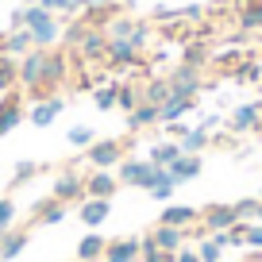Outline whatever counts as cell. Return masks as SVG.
Returning <instances> with one entry per match:
<instances>
[{"label":"cell","instance_id":"484cf974","mask_svg":"<svg viewBox=\"0 0 262 262\" xmlns=\"http://www.w3.org/2000/svg\"><path fill=\"white\" fill-rule=\"evenodd\" d=\"M239 31H262V0H247L239 4Z\"/></svg>","mask_w":262,"mask_h":262},{"label":"cell","instance_id":"ac0fdd59","mask_svg":"<svg viewBox=\"0 0 262 262\" xmlns=\"http://www.w3.org/2000/svg\"><path fill=\"white\" fill-rule=\"evenodd\" d=\"M158 224H166V228H189V224H201V208H193V205H166L162 216H158Z\"/></svg>","mask_w":262,"mask_h":262},{"label":"cell","instance_id":"cb8c5ba5","mask_svg":"<svg viewBox=\"0 0 262 262\" xmlns=\"http://www.w3.org/2000/svg\"><path fill=\"white\" fill-rule=\"evenodd\" d=\"M166 170H170V173H173V181L181 185V181H193L196 173L205 170V162H201V155H181L178 162H170Z\"/></svg>","mask_w":262,"mask_h":262},{"label":"cell","instance_id":"e575fe53","mask_svg":"<svg viewBox=\"0 0 262 262\" xmlns=\"http://www.w3.org/2000/svg\"><path fill=\"white\" fill-rule=\"evenodd\" d=\"M173 189H178L173 173H170V170H162V173H158V181H155V189H150V196H155V201H170Z\"/></svg>","mask_w":262,"mask_h":262},{"label":"cell","instance_id":"3957f363","mask_svg":"<svg viewBox=\"0 0 262 262\" xmlns=\"http://www.w3.org/2000/svg\"><path fill=\"white\" fill-rule=\"evenodd\" d=\"M123 150H127V139H97L93 147H85V162H93L97 170H112L123 162Z\"/></svg>","mask_w":262,"mask_h":262},{"label":"cell","instance_id":"83f0119b","mask_svg":"<svg viewBox=\"0 0 262 262\" xmlns=\"http://www.w3.org/2000/svg\"><path fill=\"white\" fill-rule=\"evenodd\" d=\"M170 97H173V93H170V77H150V81L143 85V100H147V104H158V108H162Z\"/></svg>","mask_w":262,"mask_h":262},{"label":"cell","instance_id":"7bdbcfd3","mask_svg":"<svg viewBox=\"0 0 262 262\" xmlns=\"http://www.w3.org/2000/svg\"><path fill=\"white\" fill-rule=\"evenodd\" d=\"M247 228H251V224H231L228 228V247H247Z\"/></svg>","mask_w":262,"mask_h":262},{"label":"cell","instance_id":"c3c4849f","mask_svg":"<svg viewBox=\"0 0 262 262\" xmlns=\"http://www.w3.org/2000/svg\"><path fill=\"white\" fill-rule=\"evenodd\" d=\"M166 131H170L173 139H181V135H185V131H189V127H185V123H181V120H178V123H166Z\"/></svg>","mask_w":262,"mask_h":262},{"label":"cell","instance_id":"2e32d148","mask_svg":"<svg viewBox=\"0 0 262 262\" xmlns=\"http://www.w3.org/2000/svg\"><path fill=\"white\" fill-rule=\"evenodd\" d=\"M27 243H31V231L27 228H8L4 235H0V262L19 258V254L27 251Z\"/></svg>","mask_w":262,"mask_h":262},{"label":"cell","instance_id":"f1b7e54d","mask_svg":"<svg viewBox=\"0 0 262 262\" xmlns=\"http://www.w3.org/2000/svg\"><path fill=\"white\" fill-rule=\"evenodd\" d=\"M116 104H120L123 112H135V108L143 104V85H127V81H120V85H116Z\"/></svg>","mask_w":262,"mask_h":262},{"label":"cell","instance_id":"8992f818","mask_svg":"<svg viewBox=\"0 0 262 262\" xmlns=\"http://www.w3.org/2000/svg\"><path fill=\"white\" fill-rule=\"evenodd\" d=\"M201 89H205V81H201V70H193V66L181 62L178 70L170 74V93H173V97L196 100V97H201Z\"/></svg>","mask_w":262,"mask_h":262},{"label":"cell","instance_id":"b9f144b4","mask_svg":"<svg viewBox=\"0 0 262 262\" xmlns=\"http://www.w3.org/2000/svg\"><path fill=\"white\" fill-rule=\"evenodd\" d=\"M35 173H39V162H16V173H12V185H24L27 178H35Z\"/></svg>","mask_w":262,"mask_h":262},{"label":"cell","instance_id":"f35d334b","mask_svg":"<svg viewBox=\"0 0 262 262\" xmlns=\"http://www.w3.org/2000/svg\"><path fill=\"white\" fill-rule=\"evenodd\" d=\"M196 254H201V262H224V247L216 243L212 235L201 239V247H196Z\"/></svg>","mask_w":262,"mask_h":262},{"label":"cell","instance_id":"ba28073f","mask_svg":"<svg viewBox=\"0 0 262 262\" xmlns=\"http://www.w3.org/2000/svg\"><path fill=\"white\" fill-rule=\"evenodd\" d=\"M139 251H143L139 235H120V239H108L100 262H139Z\"/></svg>","mask_w":262,"mask_h":262},{"label":"cell","instance_id":"bcb514c9","mask_svg":"<svg viewBox=\"0 0 262 262\" xmlns=\"http://www.w3.org/2000/svg\"><path fill=\"white\" fill-rule=\"evenodd\" d=\"M19 27H24V8H16L8 16V31H19Z\"/></svg>","mask_w":262,"mask_h":262},{"label":"cell","instance_id":"ab89813d","mask_svg":"<svg viewBox=\"0 0 262 262\" xmlns=\"http://www.w3.org/2000/svg\"><path fill=\"white\" fill-rule=\"evenodd\" d=\"M66 139H70V147H93V143H97V131L93 127H70Z\"/></svg>","mask_w":262,"mask_h":262},{"label":"cell","instance_id":"6da1fadb","mask_svg":"<svg viewBox=\"0 0 262 262\" xmlns=\"http://www.w3.org/2000/svg\"><path fill=\"white\" fill-rule=\"evenodd\" d=\"M24 27L31 31L35 47H42V50L58 39V19H54V12H47L42 4H24Z\"/></svg>","mask_w":262,"mask_h":262},{"label":"cell","instance_id":"5b68a950","mask_svg":"<svg viewBox=\"0 0 262 262\" xmlns=\"http://www.w3.org/2000/svg\"><path fill=\"white\" fill-rule=\"evenodd\" d=\"M50 196H54V201H62V205H81V201H89V193H85V178H81V173H74V170L58 173Z\"/></svg>","mask_w":262,"mask_h":262},{"label":"cell","instance_id":"4fadbf2b","mask_svg":"<svg viewBox=\"0 0 262 262\" xmlns=\"http://www.w3.org/2000/svg\"><path fill=\"white\" fill-rule=\"evenodd\" d=\"M77 54L85 58V62H104L108 58V31L104 27H89L81 39V47H77Z\"/></svg>","mask_w":262,"mask_h":262},{"label":"cell","instance_id":"f6af8a7d","mask_svg":"<svg viewBox=\"0 0 262 262\" xmlns=\"http://www.w3.org/2000/svg\"><path fill=\"white\" fill-rule=\"evenodd\" d=\"M62 8H66V16H70V12H81V8H89V0H62Z\"/></svg>","mask_w":262,"mask_h":262},{"label":"cell","instance_id":"5bb4252c","mask_svg":"<svg viewBox=\"0 0 262 262\" xmlns=\"http://www.w3.org/2000/svg\"><path fill=\"white\" fill-rule=\"evenodd\" d=\"M258 127H262V100L258 104H239L235 112H231V131L235 135H258Z\"/></svg>","mask_w":262,"mask_h":262},{"label":"cell","instance_id":"f546056e","mask_svg":"<svg viewBox=\"0 0 262 262\" xmlns=\"http://www.w3.org/2000/svg\"><path fill=\"white\" fill-rule=\"evenodd\" d=\"M193 108H196V100H189V97H170V100L162 104V120H158V123H178L181 116L193 112Z\"/></svg>","mask_w":262,"mask_h":262},{"label":"cell","instance_id":"f5cc1de1","mask_svg":"<svg viewBox=\"0 0 262 262\" xmlns=\"http://www.w3.org/2000/svg\"><path fill=\"white\" fill-rule=\"evenodd\" d=\"M24 4H39V0H24Z\"/></svg>","mask_w":262,"mask_h":262},{"label":"cell","instance_id":"681fc988","mask_svg":"<svg viewBox=\"0 0 262 262\" xmlns=\"http://www.w3.org/2000/svg\"><path fill=\"white\" fill-rule=\"evenodd\" d=\"M39 4H42L47 12H66V8H62V0H39Z\"/></svg>","mask_w":262,"mask_h":262},{"label":"cell","instance_id":"f907efd6","mask_svg":"<svg viewBox=\"0 0 262 262\" xmlns=\"http://www.w3.org/2000/svg\"><path fill=\"white\" fill-rule=\"evenodd\" d=\"M216 123H220V116H205V120H201V127H205V131H212Z\"/></svg>","mask_w":262,"mask_h":262},{"label":"cell","instance_id":"7a4b0ae2","mask_svg":"<svg viewBox=\"0 0 262 262\" xmlns=\"http://www.w3.org/2000/svg\"><path fill=\"white\" fill-rule=\"evenodd\" d=\"M158 173H162V166H155L147 158V162H135V158H123L120 162V173H116V181L120 185H131V189H143V193H150L158 181Z\"/></svg>","mask_w":262,"mask_h":262},{"label":"cell","instance_id":"74e56055","mask_svg":"<svg viewBox=\"0 0 262 262\" xmlns=\"http://www.w3.org/2000/svg\"><path fill=\"white\" fill-rule=\"evenodd\" d=\"M231 208H235V216L243 224H254V216H258V196H243V201H235Z\"/></svg>","mask_w":262,"mask_h":262},{"label":"cell","instance_id":"1f68e13d","mask_svg":"<svg viewBox=\"0 0 262 262\" xmlns=\"http://www.w3.org/2000/svg\"><path fill=\"white\" fill-rule=\"evenodd\" d=\"M208 58H212V54H208V47H205V42H185V54H181V62H185V66H193V70H205V66H208Z\"/></svg>","mask_w":262,"mask_h":262},{"label":"cell","instance_id":"836d02e7","mask_svg":"<svg viewBox=\"0 0 262 262\" xmlns=\"http://www.w3.org/2000/svg\"><path fill=\"white\" fill-rule=\"evenodd\" d=\"M235 77L243 85H254V81H262V66L254 62V58H243V62L235 66Z\"/></svg>","mask_w":262,"mask_h":262},{"label":"cell","instance_id":"db71d44e","mask_svg":"<svg viewBox=\"0 0 262 262\" xmlns=\"http://www.w3.org/2000/svg\"><path fill=\"white\" fill-rule=\"evenodd\" d=\"M258 135H262V127H258Z\"/></svg>","mask_w":262,"mask_h":262},{"label":"cell","instance_id":"ffe728a7","mask_svg":"<svg viewBox=\"0 0 262 262\" xmlns=\"http://www.w3.org/2000/svg\"><path fill=\"white\" fill-rule=\"evenodd\" d=\"M66 108L62 97H47V100H35V108L27 112V120L35 123V127H50V123L58 120V112Z\"/></svg>","mask_w":262,"mask_h":262},{"label":"cell","instance_id":"8d00e7d4","mask_svg":"<svg viewBox=\"0 0 262 262\" xmlns=\"http://www.w3.org/2000/svg\"><path fill=\"white\" fill-rule=\"evenodd\" d=\"M116 85H120V81L104 85V89H93V104H97L100 112H112V108H116Z\"/></svg>","mask_w":262,"mask_h":262},{"label":"cell","instance_id":"d4e9b609","mask_svg":"<svg viewBox=\"0 0 262 262\" xmlns=\"http://www.w3.org/2000/svg\"><path fill=\"white\" fill-rule=\"evenodd\" d=\"M104 247H108V239L100 235V231H89V235L77 243V262H100L104 258Z\"/></svg>","mask_w":262,"mask_h":262},{"label":"cell","instance_id":"7402d4cb","mask_svg":"<svg viewBox=\"0 0 262 262\" xmlns=\"http://www.w3.org/2000/svg\"><path fill=\"white\" fill-rule=\"evenodd\" d=\"M27 50H35V39L27 27H19V31H8L4 35V42H0V54H8V58H24Z\"/></svg>","mask_w":262,"mask_h":262},{"label":"cell","instance_id":"9c48e42d","mask_svg":"<svg viewBox=\"0 0 262 262\" xmlns=\"http://www.w3.org/2000/svg\"><path fill=\"white\" fill-rule=\"evenodd\" d=\"M231 224H239V216H235V208H231V205H205V208H201V228H205L208 235L228 231Z\"/></svg>","mask_w":262,"mask_h":262},{"label":"cell","instance_id":"ee69618b","mask_svg":"<svg viewBox=\"0 0 262 262\" xmlns=\"http://www.w3.org/2000/svg\"><path fill=\"white\" fill-rule=\"evenodd\" d=\"M247 247H262V224H251V228H247Z\"/></svg>","mask_w":262,"mask_h":262},{"label":"cell","instance_id":"277c9868","mask_svg":"<svg viewBox=\"0 0 262 262\" xmlns=\"http://www.w3.org/2000/svg\"><path fill=\"white\" fill-rule=\"evenodd\" d=\"M108 39H127L131 47H147L150 42V27L143 24V19H131V16H116L112 24H108Z\"/></svg>","mask_w":262,"mask_h":262},{"label":"cell","instance_id":"44dd1931","mask_svg":"<svg viewBox=\"0 0 262 262\" xmlns=\"http://www.w3.org/2000/svg\"><path fill=\"white\" fill-rule=\"evenodd\" d=\"M116 189H120V181H116L108 170H97V173H89V178H85V193L97 196V201H112Z\"/></svg>","mask_w":262,"mask_h":262},{"label":"cell","instance_id":"60d3db41","mask_svg":"<svg viewBox=\"0 0 262 262\" xmlns=\"http://www.w3.org/2000/svg\"><path fill=\"white\" fill-rule=\"evenodd\" d=\"M16 224V205H12V196H0V235Z\"/></svg>","mask_w":262,"mask_h":262},{"label":"cell","instance_id":"9a60e30c","mask_svg":"<svg viewBox=\"0 0 262 262\" xmlns=\"http://www.w3.org/2000/svg\"><path fill=\"white\" fill-rule=\"evenodd\" d=\"M116 16H120V4H116V0H89V8H81V19L89 27H108Z\"/></svg>","mask_w":262,"mask_h":262},{"label":"cell","instance_id":"30bf717a","mask_svg":"<svg viewBox=\"0 0 262 262\" xmlns=\"http://www.w3.org/2000/svg\"><path fill=\"white\" fill-rule=\"evenodd\" d=\"M47 54H50V50L35 47V50H27V54L19 58V85H24V89H35V85L42 81V66H47Z\"/></svg>","mask_w":262,"mask_h":262},{"label":"cell","instance_id":"52a82bcc","mask_svg":"<svg viewBox=\"0 0 262 262\" xmlns=\"http://www.w3.org/2000/svg\"><path fill=\"white\" fill-rule=\"evenodd\" d=\"M112 70H131V66H143V50L131 47L127 39H108V58H104Z\"/></svg>","mask_w":262,"mask_h":262},{"label":"cell","instance_id":"4dcf8cb0","mask_svg":"<svg viewBox=\"0 0 262 262\" xmlns=\"http://www.w3.org/2000/svg\"><path fill=\"white\" fill-rule=\"evenodd\" d=\"M19 85V58L0 54V93H12Z\"/></svg>","mask_w":262,"mask_h":262},{"label":"cell","instance_id":"e0dca14e","mask_svg":"<svg viewBox=\"0 0 262 262\" xmlns=\"http://www.w3.org/2000/svg\"><path fill=\"white\" fill-rule=\"evenodd\" d=\"M108 212H112V201H97V196H89V201H81L77 205V216H81V224L89 231H97L100 224L108 220Z\"/></svg>","mask_w":262,"mask_h":262},{"label":"cell","instance_id":"d6a6232c","mask_svg":"<svg viewBox=\"0 0 262 262\" xmlns=\"http://www.w3.org/2000/svg\"><path fill=\"white\" fill-rule=\"evenodd\" d=\"M178 158H181V147H178V143H155V147H150V162L162 166V170H166L170 162H178Z\"/></svg>","mask_w":262,"mask_h":262},{"label":"cell","instance_id":"7dc6e473","mask_svg":"<svg viewBox=\"0 0 262 262\" xmlns=\"http://www.w3.org/2000/svg\"><path fill=\"white\" fill-rule=\"evenodd\" d=\"M178 262H201V254H196L193 247H181V251H178Z\"/></svg>","mask_w":262,"mask_h":262},{"label":"cell","instance_id":"8fae6325","mask_svg":"<svg viewBox=\"0 0 262 262\" xmlns=\"http://www.w3.org/2000/svg\"><path fill=\"white\" fill-rule=\"evenodd\" d=\"M66 212H70V205L54 201V196H42V201H35V205H31V220H35V228L62 224V220H66Z\"/></svg>","mask_w":262,"mask_h":262},{"label":"cell","instance_id":"816d5d0a","mask_svg":"<svg viewBox=\"0 0 262 262\" xmlns=\"http://www.w3.org/2000/svg\"><path fill=\"white\" fill-rule=\"evenodd\" d=\"M254 220H258V224H262V201H258V216H254Z\"/></svg>","mask_w":262,"mask_h":262},{"label":"cell","instance_id":"d6986e66","mask_svg":"<svg viewBox=\"0 0 262 262\" xmlns=\"http://www.w3.org/2000/svg\"><path fill=\"white\" fill-rule=\"evenodd\" d=\"M150 239H155V247L158 251H170V254H178L181 247H185V228H166V224H155L150 228Z\"/></svg>","mask_w":262,"mask_h":262},{"label":"cell","instance_id":"603a6c76","mask_svg":"<svg viewBox=\"0 0 262 262\" xmlns=\"http://www.w3.org/2000/svg\"><path fill=\"white\" fill-rule=\"evenodd\" d=\"M158 120H162V108H158V104H147V100H143L135 112H127V131H147V127H155Z\"/></svg>","mask_w":262,"mask_h":262},{"label":"cell","instance_id":"7c38bea8","mask_svg":"<svg viewBox=\"0 0 262 262\" xmlns=\"http://www.w3.org/2000/svg\"><path fill=\"white\" fill-rule=\"evenodd\" d=\"M24 97H19L16 89L4 93V100H0V135H8V131L19 127V120H24Z\"/></svg>","mask_w":262,"mask_h":262},{"label":"cell","instance_id":"d590c367","mask_svg":"<svg viewBox=\"0 0 262 262\" xmlns=\"http://www.w3.org/2000/svg\"><path fill=\"white\" fill-rule=\"evenodd\" d=\"M85 31H89V24L85 19H74V24H66V31H62V42L66 47H81V39H85Z\"/></svg>","mask_w":262,"mask_h":262},{"label":"cell","instance_id":"4316f807","mask_svg":"<svg viewBox=\"0 0 262 262\" xmlns=\"http://www.w3.org/2000/svg\"><path fill=\"white\" fill-rule=\"evenodd\" d=\"M208 143H212V135H208L205 127H189L185 135L178 139V147H181V155H201Z\"/></svg>","mask_w":262,"mask_h":262}]
</instances>
